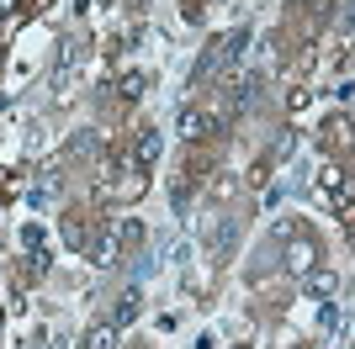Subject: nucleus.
I'll return each instance as SVG.
<instances>
[{"mask_svg": "<svg viewBox=\"0 0 355 349\" xmlns=\"http://www.w3.org/2000/svg\"><path fill=\"white\" fill-rule=\"evenodd\" d=\"M64 238H69L74 249H85V228H80V222H69V228H64Z\"/></svg>", "mask_w": 355, "mask_h": 349, "instance_id": "obj_13", "label": "nucleus"}, {"mask_svg": "<svg viewBox=\"0 0 355 349\" xmlns=\"http://www.w3.org/2000/svg\"><path fill=\"white\" fill-rule=\"evenodd\" d=\"M37 244H43V228H32V222H27V228H21V249L37 254Z\"/></svg>", "mask_w": 355, "mask_h": 349, "instance_id": "obj_12", "label": "nucleus"}, {"mask_svg": "<svg viewBox=\"0 0 355 349\" xmlns=\"http://www.w3.org/2000/svg\"><path fill=\"white\" fill-rule=\"evenodd\" d=\"M138 90H144V74H122V80H117V96H128V101H138Z\"/></svg>", "mask_w": 355, "mask_h": 349, "instance_id": "obj_11", "label": "nucleus"}, {"mask_svg": "<svg viewBox=\"0 0 355 349\" xmlns=\"http://www.w3.org/2000/svg\"><path fill=\"white\" fill-rule=\"evenodd\" d=\"M324 138H329V143H334V138H340V143H350V138H355L350 116H329V122H324Z\"/></svg>", "mask_w": 355, "mask_h": 349, "instance_id": "obj_10", "label": "nucleus"}, {"mask_svg": "<svg viewBox=\"0 0 355 349\" xmlns=\"http://www.w3.org/2000/svg\"><path fill=\"white\" fill-rule=\"evenodd\" d=\"M313 260H318L313 238H292V244H286V270H292V276H308V270H313Z\"/></svg>", "mask_w": 355, "mask_h": 349, "instance_id": "obj_5", "label": "nucleus"}, {"mask_svg": "<svg viewBox=\"0 0 355 349\" xmlns=\"http://www.w3.org/2000/svg\"><path fill=\"white\" fill-rule=\"evenodd\" d=\"M340 27H345V32H355V0H345V16H340Z\"/></svg>", "mask_w": 355, "mask_h": 349, "instance_id": "obj_14", "label": "nucleus"}, {"mask_svg": "<svg viewBox=\"0 0 355 349\" xmlns=\"http://www.w3.org/2000/svg\"><path fill=\"white\" fill-rule=\"evenodd\" d=\"M250 43H254V32H250V27H239L234 37H228V43L218 48V58H223V64H234V58H244V53H250Z\"/></svg>", "mask_w": 355, "mask_h": 349, "instance_id": "obj_8", "label": "nucleus"}, {"mask_svg": "<svg viewBox=\"0 0 355 349\" xmlns=\"http://www.w3.org/2000/svg\"><path fill=\"white\" fill-rule=\"evenodd\" d=\"M207 127H218V122H212L202 106H186V111L175 116V132H180V138H191V143H196V138H207Z\"/></svg>", "mask_w": 355, "mask_h": 349, "instance_id": "obj_4", "label": "nucleus"}, {"mask_svg": "<svg viewBox=\"0 0 355 349\" xmlns=\"http://www.w3.org/2000/svg\"><path fill=\"white\" fill-rule=\"evenodd\" d=\"M117 260H122V222L117 228H101L96 244H90V265H96V270H112Z\"/></svg>", "mask_w": 355, "mask_h": 349, "instance_id": "obj_2", "label": "nucleus"}, {"mask_svg": "<svg viewBox=\"0 0 355 349\" xmlns=\"http://www.w3.org/2000/svg\"><path fill=\"white\" fill-rule=\"evenodd\" d=\"M239 238H244L239 217H223L218 228H207V254H212V265H218V260H228V254L239 249Z\"/></svg>", "mask_w": 355, "mask_h": 349, "instance_id": "obj_1", "label": "nucleus"}, {"mask_svg": "<svg viewBox=\"0 0 355 349\" xmlns=\"http://www.w3.org/2000/svg\"><path fill=\"white\" fill-rule=\"evenodd\" d=\"M164 154V132L159 127H144L138 132V143H133V170H154Z\"/></svg>", "mask_w": 355, "mask_h": 349, "instance_id": "obj_3", "label": "nucleus"}, {"mask_svg": "<svg viewBox=\"0 0 355 349\" xmlns=\"http://www.w3.org/2000/svg\"><path fill=\"white\" fill-rule=\"evenodd\" d=\"M302 291L324 302V296H334V291H340V276H334V270H318V265H313L308 276H302Z\"/></svg>", "mask_w": 355, "mask_h": 349, "instance_id": "obj_6", "label": "nucleus"}, {"mask_svg": "<svg viewBox=\"0 0 355 349\" xmlns=\"http://www.w3.org/2000/svg\"><path fill=\"white\" fill-rule=\"evenodd\" d=\"M11 6H16V0H0V16H6V11H11Z\"/></svg>", "mask_w": 355, "mask_h": 349, "instance_id": "obj_15", "label": "nucleus"}, {"mask_svg": "<svg viewBox=\"0 0 355 349\" xmlns=\"http://www.w3.org/2000/svg\"><path fill=\"white\" fill-rule=\"evenodd\" d=\"M138 312H144V291H138V286H128V291L117 296V307H112V323L122 328V323H133Z\"/></svg>", "mask_w": 355, "mask_h": 349, "instance_id": "obj_7", "label": "nucleus"}, {"mask_svg": "<svg viewBox=\"0 0 355 349\" xmlns=\"http://www.w3.org/2000/svg\"><path fill=\"white\" fill-rule=\"evenodd\" d=\"M297 6H318V0H297Z\"/></svg>", "mask_w": 355, "mask_h": 349, "instance_id": "obj_16", "label": "nucleus"}, {"mask_svg": "<svg viewBox=\"0 0 355 349\" xmlns=\"http://www.w3.org/2000/svg\"><path fill=\"white\" fill-rule=\"evenodd\" d=\"M117 339H122L117 323H96V328L85 334V349H117Z\"/></svg>", "mask_w": 355, "mask_h": 349, "instance_id": "obj_9", "label": "nucleus"}]
</instances>
